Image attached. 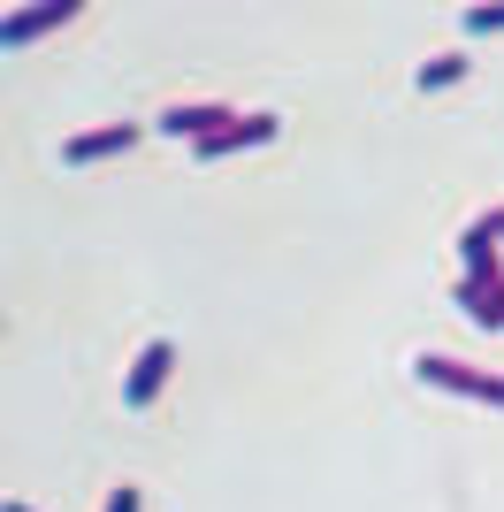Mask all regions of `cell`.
I'll list each match as a JSON object with an SVG mask.
<instances>
[{
	"instance_id": "1",
	"label": "cell",
	"mask_w": 504,
	"mask_h": 512,
	"mask_svg": "<svg viewBox=\"0 0 504 512\" xmlns=\"http://www.w3.org/2000/svg\"><path fill=\"white\" fill-rule=\"evenodd\" d=\"M413 375L428 390H459V398H482V406H504V375L497 367H474V360H451V352H420Z\"/></svg>"
},
{
	"instance_id": "2",
	"label": "cell",
	"mask_w": 504,
	"mask_h": 512,
	"mask_svg": "<svg viewBox=\"0 0 504 512\" xmlns=\"http://www.w3.org/2000/svg\"><path fill=\"white\" fill-rule=\"evenodd\" d=\"M168 375H176V344H168V337H153L146 352L130 360V375H123V406H153Z\"/></svg>"
},
{
	"instance_id": "3",
	"label": "cell",
	"mask_w": 504,
	"mask_h": 512,
	"mask_svg": "<svg viewBox=\"0 0 504 512\" xmlns=\"http://www.w3.org/2000/svg\"><path fill=\"white\" fill-rule=\"evenodd\" d=\"M275 130H283V115H268V107H252V115H230V123L214 130V138H207V146H199V153H207V161H222V153H245V146H268Z\"/></svg>"
},
{
	"instance_id": "4",
	"label": "cell",
	"mask_w": 504,
	"mask_h": 512,
	"mask_svg": "<svg viewBox=\"0 0 504 512\" xmlns=\"http://www.w3.org/2000/svg\"><path fill=\"white\" fill-rule=\"evenodd\" d=\"M230 115H237V107H222V100H176V107H161V130H176V138H191V146H207Z\"/></svg>"
},
{
	"instance_id": "5",
	"label": "cell",
	"mask_w": 504,
	"mask_h": 512,
	"mask_svg": "<svg viewBox=\"0 0 504 512\" xmlns=\"http://www.w3.org/2000/svg\"><path fill=\"white\" fill-rule=\"evenodd\" d=\"M130 146H138V123H100V130H77L62 146V161L84 169V161H115V153H130Z\"/></svg>"
},
{
	"instance_id": "6",
	"label": "cell",
	"mask_w": 504,
	"mask_h": 512,
	"mask_svg": "<svg viewBox=\"0 0 504 512\" xmlns=\"http://www.w3.org/2000/svg\"><path fill=\"white\" fill-rule=\"evenodd\" d=\"M77 8L84 0H39V8H8V46H23V39H46V31H62V23H77Z\"/></svg>"
},
{
	"instance_id": "7",
	"label": "cell",
	"mask_w": 504,
	"mask_h": 512,
	"mask_svg": "<svg viewBox=\"0 0 504 512\" xmlns=\"http://www.w3.org/2000/svg\"><path fill=\"white\" fill-rule=\"evenodd\" d=\"M451 299L482 321V329H504V276H497V283H466V276H459V291H451Z\"/></svg>"
},
{
	"instance_id": "8",
	"label": "cell",
	"mask_w": 504,
	"mask_h": 512,
	"mask_svg": "<svg viewBox=\"0 0 504 512\" xmlns=\"http://www.w3.org/2000/svg\"><path fill=\"white\" fill-rule=\"evenodd\" d=\"M466 77V54H451V46H443V54H428V62L413 69V85L420 92H436V85H459Z\"/></svg>"
},
{
	"instance_id": "9",
	"label": "cell",
	"mask_w": 504,
	"mask_h": 512,
	"mask_svg": "<svg viewBox=\"0 0 504 512\" xmlns=\"http://www.w3.org/2000/svg\"><path fill=\"white\" fill-rule=\"evenodd\" d=\"M466 31H504V8H466Z\"/></svg>"
},
{
	"instance_id": "10",
	"label": "cell",
	"mask_w": 504,
	"mask_h": 512,
	"mask_svg": "<svg viewBox=\"0 0 504 512\" xmlns=\"http://www.w3.org/2000/svg\"><path fill=\"white\" fill-rule=\"evenodd\" d=\"M107 512H138V490H130V482H123V490H107Z\"/></svg>"
},
{
	"instance_id": "11",
	"label": "cell",
	"mask_w": 504,
	"mask_h": 512,
	"mask_svg": "<svg viewBox=\"0 0 504 512\" xmlns=\"http://www.w3.org/2000/svg\"><path fill=\"white\" fill-rule=\"evenodd\" d=\"M8 512H31V505H8Z\"/></svg>"
}]
</instances>
